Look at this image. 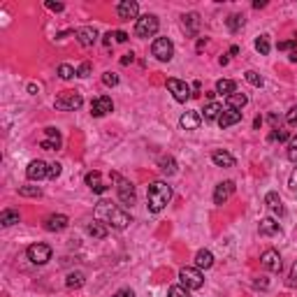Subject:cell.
Segmentation results:
<instances>
[{
	"instance_id": "6da1fadb",
	"label": "cell",
	"mask_w": 297,
	"mask_h": 297,
	"mask_svg": "<svg viewBox=\"0 0 297 297\" xmlns=\"http://www.w3.org/2000/svg\"><path fill=\"white\" fill-rule=\"evenodd\" d=\"M95 221L105 223V225H112L114 230H126L130 225V216L123 209H119L116 205H112V202L100 200L98 207H95Z\"/></svg>"
},
{
	"instance_id": "7a4b0ae2",
	"label": "cell",
	"mask_w": 297,
	"mask_h": 297,
	"mask_svg": "<svg viewBox=\"0 0 297 297\" xmlns=\"http://www.w3.org/2000/svg\"><path fill=\"white\" fill-rule=\"evenodd\" d=\"M172 200V188H170L165 181H153L149 183V188H146V202H149V212L158 213L163 212L168 202Z\"/></svg>"
},
{
	"instance_id": "3957f363",
	"label": "cell",
	"mask_w": 297,
	"mask_h": 297,
	"mask_svg": "<svg viewBox=\"0 0 297 297\" xmlns=\"http://www.w3.org/2000/svg\"><path fill=\"white\" fill-rule=\"evenodd\" d=\"M160 28V21L156 14H144L135 21V35L137 38H153Z\"/></svg>"
},
{
	"instance_id": "277c9868",
	"label": "cell",
	"mask_w": 297,
	"mask_h": 297,
	"mask_svg": "<svg viewBox=\"0 0 297 297\" xmlns=\"http://www.w3.org/2000/svg\"><path fill=\"white\" fill-rule=\"evenodd\" d=\"M56 109H61V112H75L79 107L84 105V98L79 95L77 91H63L58 98H56Z\"/></svg>"
},
{
	"instance_id": "5b68a950",
	"label": "cell",
	"mask_w": 297,
	"mask_h": 297,
	"mask_svg": "<svg viewBox=\"0 0 297 297\" xmlns=\"http://www.w3.org/2000/svg\"><path fill=\"white\" fill-rule=\"evenodd\" d=\"M151 53L158 58L160 63L172 61V56H174V44H172V40L156 38V40H153V44H151Z\"/></svg>"
},
{
	"instance_id": "8992f818",
	"label": "cell",
	"mask_w": 297,
	"mask_h": 297,
	"mask_svg": "<svg viewBox=\"0 0 297 297\" xmlns=\"http://www.w3.org/2000/svg\"><path fill=\"white\" fill-rule=\"evenodd\" d=\"M179 279H181V286H186L188 290H198L205 283V276H202L198 267H183L179 272Z\"/></svg>"
},
{
	"instance_id": "52a82bcc",
	"label": "cell",
	"mask_w": 297,
	"mask_h": 297,
	"mask_svg": "<svg viewBox=\"0 0 297 297\" xmlns=\"http://www.w3.org/2000/svg\"><path fill=\"white\" fill-rule=\"evenodd\" d=\"M26 255L31 260L33 265H46L49 260H51V246L49 244H31L26 249Z\"/></svg>"
},
{
	"instance_id": "ba28073f",
	"label": "cell",
	"mask_w": 297,
	"mask_h": 297,
	"mask_svg": "<svg viewBox=\"0 0 297 297\" xmlns=\"http://www.w3.org/2000/svg\"><path fill=\"white\" fill-rule=\"evenodd\" d=\"M112 179L119 183V186H116L119 200H121L123 205H132V202H135V186H132L130 181H126L121 174H112Z\"/></svg>"
},
{
	"instance_id": "9c48e42d",
	"label": "cell",
	"mask_w": 297,
	"mask_h": 297,
	"mask_svg": "<svg viewBox=\"0 0 297 297\" xmlns=\"http://www.w3.org/2000/svg\"><path fill=\"white\" fill-rule=\"evenodd\" d=\"M168 88H170V93L174 95V100L176 102H186V100L191 98L193 93H191V86L186 84V82H181V79H168Z\"/></svg>"
},
{
	"instance_id": "30bf717a",
	"label": "cell",
	"mask_w": 297,
	"mask_h": 297,
	"mask_svg": "<svg viewBox=\"0 0 297 297\" xmlns=\"http://www.w3.org/2000/svg\"><path fill=\"white\" fill-rule=\"evenodd\" d=\"M235 181H221L218 186H216V191H213V205H225L232 195H235Z\"/></svg>"
},
{
	"instance_id": "8fae6325",
	"label": "cell",
	"mask_w": 297,
	"mask_h": 297,
	"mask_svg": "<svg viewBox=\"0 0 297 297\" xmlns=\"http://www.w3.org/2000/svg\"><path fill=\"white\" fill-rule=\"evenodd\" d=\"M26 176L31 179V181H42L49 176V165H46L44 160H33L28 163V168H26Z\"/></svg>"
},
{
	"instance_id": "7c38bea8",
	"label": "cell",
	"mask_w": 297,
	"mask_h": 297,
	"mask_svg": "<svg viewBox=\"0 0 297 297\" xmlns=\"http://www.w3.org/2000/svg\"><path fill=\"white\" fill-rule=\"evenodd\" d=\"M116 14L123 21H130V19H139V5L135 0H121L119 7H116Z\"/></svg>"
},
{
	"instance_id": "4fadbf2b",
	"label": "cell",
	"mask_w": 297,
	"mask_h": 297,
	"mask_svg": "<svg viewBox=\"0 0 297 297\" xmlns=\"http://www.w3.org/2000/svg\"><path fill=\"white\" fill-rule=\"evenodd\" d=\"M260 265L265 267L267 272H281V255L274 249H267L262 255H260Z\"/></svg>"
},
{
	"instance_id": "5bb4252c",
	"label": "cell",
	"mask_w": 297,
	"mask_h": 297,
	"mask_svg": "<svg viewBox=\"0 0 297 297\" xmlns=\"http://www.w3.org/2000/svg\"><path fill=\"white\" fill-rule=\"evenodd\" d=\"M114 109V102H112V98L109 95H100V98H95L91 102V114L93 116H105V114H109Z\"/></svg>"
},
{
	"instance_id": "9a60e30c",
	"label": "cell",
	"mask_w": 297,
	"mask_h": 297,
	"mask_svg": "<svg viewBox=\"0 0 297 297\" xmlns=\"http://www.w3.org/2000/svg\"><path fill=\"white\" fill-rule=\"evenodd\" d=\"M68 225H70V218L65 213H51V216H46L44 221V230H49V232H61Z\"/></svg>"
},
{
	"instance_id": "2e32d148",
	"label": "cell",
	"mask_w": 297,
	"mask_h": 297,
	"mask_svg": "<svg viewBox=\"0 0 297 297\" xmlns=\"http://www.w3.org/2000/svg\"><path fill=\"white\" fill-rule=\"evenodd\" d=\"M75 38L82 46H93L98 42V31L91 28V26H84V28H79V31L75 33Z\"/></svg>"
},
{
	"instance_id": "e0dca14e",
	"label": "cell",
	"mask_w": 297,
	"mask_h": 297,
	"mask_svg": "<svg viewBox=\"0 0 297 297\" xmlns=\"http://www.w3.org/2000/svg\"><path fill=\"white\" fill-rule=\"evenodd\" d=\"M46 139L40 142V149H44V151H53V149H58L61 146V132L58 128H46Z\"/></svg>"
},
{
	"instance_id": "ac0fdd59",
	"label": "cell",
	"mask_w": 297,
	"mask_h": 297,
	"mask_svg": "<svg viewBox=\"0 0 297 297\" xmlns=\"http://www.w3.org/2000/svg\"><path fill=\"white\" fill-rule=\"evenodd\" d=\"M200 123H202V116H200L198 112H183L181 119H179V126H181L183 130H198Z\"/></svg>"
},
{
	"instance_id": "d6986e66",
	"label": "cell",
	"mask_w": 297,
	"mask_h": 297,
	"mask_svg": "<svg viewBox=\"0 0 297 297\" xmlns=\"http://www.w3.org/2000/svg\"><path fill=\"white\" fill-rule=\"evenodd\" d=\"M200 14L198 12H188V14H183V28H186V33L191 35V38H195L200 31Z\"/></svg>"
},
{
	"instance_id": "ffe728a7",
	"label": "cell",
	"mask_w": 297,
	"mask_h": 297,
	"mask_svg": "<svg viewBox=\"0 0 297 297\" xmlns=\"http://www.w3.org/2000/svg\"><path fill=\"white\" fill-rule=\"evenodd\" d=\"M242 121V112L239 109H225L218 119V126L221 128H230V126H237V123Z\"/></svg>"
},
{
	"instance_id": "44dd1931",
	"label": "cell",
	"mask_w": 297,
	"mask_h": 297,
	"mask_svg": "<svg viewBox=\"0 0 297 297\" xmlns=\"http://www.w3.org/2000/svg\"><path fill=\"white\" fill-rule=\"evenodd\" d=\"M258 230H260V235L262 237H274V235L281 232V228H279V223H276L274 218H262L260 225H258Z\"/></svg>"
},
{
	"instance_id": "7402d4cb",
	"label": "cell",
	"mask_w": 297,
	"mask_h": 297,
	"mask_svg": "<svg viewBox=\"0 0 297 297\" xmlns=\"http://www.w3.org/2000/svg\"><path fill=\"white\" fill-rule=\"evenodd\" d=\"M212 160H213V165H218V168H232L235 165V156L228 151H213Z\"/></svg>"
},
{
	"instance_id": "603a6c76",
	"label": "cell",
	"mask_w": 297,
	"mask_h": 297,
	"mask_svg": "<svg viewBox=\"0 0 297 297\" xmlns=\"http://www.w3.org/2000/svg\"><path fill=\"white\" fill-rule=\"evenodd\" d=\"M86 183L91 186L93 193H100V195L107 193V188H109V186H105V183L100 181V172H88V174H86Z\"/></svg>"
},
{
	"instance_id": "cb8c5ba5",
	"label": "cell",
	"mask_w": 297,
	"mask_h": 297,
	"mask_svg": "<svg viewBox=\"0 0 297 297\" xmlns=\"http://www.w3.org/2000/svg\"><path fill=\"white\" fill-rule=\"evenodd\" d=\"M212 265H213V255H212V251L202 249V251L195 253V267H198V269H209Z\"/></svg>"
},
{
	"instance_id": "d4e9b609",
	"label": "cell",
	"mask_w": 297,
	"mask_h": 297,
	"mask_svg": "<svg viewBox=\"0 0 297 297\" xmlns=\"http://www.w3.org/2000/svg\"><path fill=\"white\" fill-rule=\"evenodd\" d=\"M216 93L228 98V95L237 93V84L232 82V79H218V82H216Z\"/></svg>"
},
{
	"instance_id": "484cf974",
	"label": "cell",
	"mask_w": 297,
	"mask_h": 297,
	"mask_svg": "<svg viewBox=\"0 0 297 297\" xmlns=\"http://www.w3.org/2000/svg\"><path fill=\"white\" fill-rule=\"evenodd\" d=\"M249 105V95L246 93H232L228 95V109H244Z\"/></svg>"
},
{
	"instance_id": "4316f807",
	"label": "cell",
	"mask_w": 297,
	"mask_h": 297,
	"mask_svg": "<svg viewBox=\"0 0 297 297\" xmlns=\"http://www.w3.org/2000/svg\"><path fill=\"white\" fill-rule=\"evenodd\" d=\"M223 114V107L218 102H209L205 107V121H218Z\"/></svg>"
},
{
	"instance_id": "83f0119b",
	"label": "cell",
	"mask_w": 297,
	"mask_h": 297,
	"mask_svg": "<svg viewBox=\"0 0 297 297\" xmlns=\"http://www.w3.org/2000/svg\"><path fill=\"white\" fill-rule=\"evenodd\" d=\"M265 205L272 209V212H279V213H283V207H281V198H279V193L276 191H269L265 195Z\"/></svg>"
},
{
	"instance_id": "f1b7e54d",
	"label": "cell",
	"mask_w": 297,
	"mask_h": 297,
	"mask_svg": "<svg viewBox=\"0 0 297 297\" xmlns=\"http://www.w3.org/2000/svg\"><path fill=\"white\" fill-rule=\"evenodd\" d=\"M84 281H86L84 272H70L68 279H65V286H68V288H82Z\"/></svg>"
},
{
	"instance_id": "f546056e",
	"label": "cell",
	"mask_w": 297,
	"mask_h": 297,
	"mask_svg": "<svg viewBox=\"0 0 297 297\" xmlns=\"http://www.w3.org/2000/svg\"><path fill=\"white\" fill-rule=\"evenodd\" d=\"M19 212H14V209H5V212L0 213V223L5 225V228H9V225H14V223H19Z\"/></svg>"
},
{
	"instance_id": "4dcf8cb0",
	"label": "cell",
	"mask_w": 297,
	"mask_h": 297,
	"mask_svg": "<svg viewBox=\"0 0 297 297\" xmlns=\"http://www.w3.org/2000/svg\"><path fill=\"white\" fill-rule=\"evenodd\" d=\"M225 23H228V31L230 33H237L244 28V16L242 14H230L228 19H225Z\"/></svg>"
},
{
	"instance_id": "1f68e13d",
	"label": "cell",
	"mask_w": 297,
	"mask_h": 297,
	"mask_svg": "<svg viewBox=\"0 0 297 297\" xmlns=\"http://www.w3.org/2000/svg\"><path fill=\"white\" fill-rule=\"evenodd\" d=\"M160 172H163L165 176L176 174V160L172 158V156H168V158H163V160H160Z\"/></svg>"
},
{
	"instance_id": "d6a6232c",
	"label": "cell",
	"mask_w": 297,
	"mask_h": 297,
	"mask_svg": "<svg viewBox=\"0 0 297 297\" xmlns=\"http://www.w3.org/2000/svg\"><path fill=\"white\" fill-rule=\"evenodd\" d=\"M86 230H88V235L95 237V239H105V237H107V228L100 221L88 223V225H86Z\"/></svg>"
},
{
	"instance_id": "836d02e7",
	"label": "cell",
	"mask_w": 297,
	"mask_h": 297,
	"mask_svg": "<svg viewBox=\"0 0 297 297\" xmlns=\"http://www.w3.org/2000/svg\"><path fill=\"white\" fill-rule=\"evenodd\" d=\"M19 195H21V198H40V195H42V188H40V186H21V188H19Z\"/></svg>"
},
{
	"instance_id": "e575fe53",
	"label": "cell",
	"mask_w": 297,
	"mask_h": 297,
	"mask_svg": "<svg viewBox=\"0 0 297 297\" xmlns=\"http://www.w3.org/2000/svg\"><path fill=\"white\" fill-rule=\"evenodd\" d=\"M255 49H258L262 56H267L269 49H272V46H269V38H267V35H260V38L255 40Z\"/></svg>"
},
{
	"instance_id": "d590c367",
	"label": "cell",
	"mask_w": 297,
	"mask_h": 297,
	"mask_svg": "<svg viewBox=\"0 0 297 297\" xmlns=\"http://www.w3.org/2000/svg\"><path fill=\"white\" fill-rule=\"evenodd\" d=\"M75 75H77V70L72 68V65H68V63L58 65V77H61V79H72Z\"/></svg>"
},
{
	"instance_id": "8d00e7d4",
	"label": "cell",
	"mask_w": 297,
	"mask_h": 297,
	"mask_svg": "<svg viewBox=\"0 0 297 297\" xmlns=\"http://www.w3.org/2000/svg\"><path fill=\"white\" fill-rule=\"evenodd\" d=\"M168 297H191V293H188L186 286H172L168 290Z\"/></svg>"
},
{
	"instance_id": "74e56055",
	"label": "cell",
	"mask_w": 297,
	"mask_h": 297,
	"mask_svg": "<svg viewBox=\"0 0 297 297\" xmlns=\"http://www.w3.org/2000/svg\"><path fill=\"white\" fill-rule=\"evenodd\" d=\"M244 77H246V82H249L251 86H258V88L262 86V77H260L258 72H253V70H249V72H246Z\"/></svg>"
},
{
	"instance_id": "f35d334b",
	"label": "cell",
	"mask_w": 297,
	"mask_h": 297,
	"mask_svg": "<svg viewBox=\"0 0 297 297\" xmlns=\"http://www.w3.org/2000/svg\"><path fill=\"white\" fill-rule=\"evenodd\" d=\"M288 160L290 163H297V135L290 139V144H288Z\"/></svg>"
},
{
	"instance_id": "ab89813d",
	"label": "cell",
	"mask_w": 297,
	"mask_h": 297,
	"mask_svg": "<svg viewBox=\"0 0 297 297\" xmlns=\"http://www.w3.org/2000/svg\"><path fill=\"white\" fill-rule=\"evenodd\" d=\"M102 82H105V86H116L119 84V75H114V72H105V75H102Z\"/></svg>"
},
{
	"instance_id": "60d3db41",
	"label": "cell",
	"mask_w": 297,
	"mask_h": 297,
	"mask_svg": "<svg viewBox=\"0 0 297 297\" xmlns=\"http://www.w3.org/2000/svg\"><path fill=\"white\" fill-rule=\"evenodd\" d=\"M269 139H272V142H276V139H279V142H286V139H288V132H286V130H281V128H276L274 132L269 135Z\"/></svg>"
},
{
	"instance_id": "b9f144b4",
	"label": "cell",
	"mask_w": 297,
	"mask_h": 297,
	"mask_svg": "<svg viewBox=\"0 0 297 297\" xmlns=\"http://www.w3.org/2000/svg\"><path fill=\"white\" fill-rule=\"evenodd\" d=\"M295 46H297V38L286 40V42H279V51H290V49H295Z\"/></svg>"
},
{
	"instance_id": "7bdbcfd3",
	"label": "cell",
	"mask_w": 297,
	"mask_h": 297,
	"mask_svg": "<svg viewBox=\"0 0 297 297\" xmlns=\"http://www.w3.org/2000/svg\"><path fill=\"white\" fill-rule=\"evenodd\" d=\"M61 172H63V168L58 165V163H51V165H49V179H56V176H61Z\"/></svg>"
},
{
	"instance_id": "ee69618b",
	"label": "cell",
	"mask_w": 297,
	"mask_h": 297,
	"mask_svg": "<svg viewBox=\"0 0 297 297\" xmlns=\"http://www.w3.org/2000/svg\"><path fill=\"white\" fill-rule=\"evenodd\" d=\"M77 75H79V77H88V75H91V63H88V61L82 63L79 70H77Z\"/></svg>"
},
{
	"instance_id": "f6af8a7d",
	"label": "cell",
	"mask_w": 297,
	"mask_h": 297,
	"mask_svg": "<svg viewBox=\"0 0 297 297\" xmlns=\"http://www.w3.org/2000/svg\"><path fill=\"white\" fill-rule=\"evenodd\" d=\"M286 123H288V126H297V107H293L288 114H286Z\"/></svg>"
},
{
	"instance_id": "bcb514c9",
	"label": "cell",
	"mask_w": 297,
	"mask_h": 297,
	"mask_svg": "<svg viewBox=\"0 0 297 297\" xmlns=\"http://www.w3.org/2000/svg\"><path fill=\"white\" fill-rule=\"evenodd\" d=\"M132 61H135V53L130 51V53H126V56H123V58H121V65H130V63H132Z\"/></svg>"
},
{
	"instance_id": "7dc6e473",
	"label": "cell",
	"mask_w": 297,
	"mask_h": 297,
	"mask_svg": "<svg viewBox=\"0 0 297 297\" xmlns=\"http://www.w3.org/2000/svg\"><path fill=\"white\" fill-rule=\"evenodd\" d=\"M114 297H135V293H132L130 288H123V290H119Z\"/></svg>"
},
{
	"instance_id": "c3c4849f",
	"label": "cell",
	"mask_w": 297,
	"mask_h": 297,
	"mask_svg": "<svg viewBox=\"0 0 297 297\" xmlns=\"http://www.w3.org/2000/svg\"><path fill=\"white\" fill-rule=\"evenodd\" d=\"M288 186H290V188H297V168L293 170V174H290V179H288Z\"/></svg>"
},
{
	"instance_id": "681fc988",
	"label": "cell",
	"mask_w": 297,
	"mask_h": 297,
	"mask_svg": "<svg viewBox=\"0 0 297 297\" xmlns=\"http://www.w3.org/2000/svg\"><path fill=\"white\" fill-rule=\"evenodd\" d=\"M46 7L53 9V12H63V5H61V2H46Z\"/></svg>"
},
{
	"instance_id": "f907efd6",
	"label": "cell",
	"mask_w": 297,
	"mask_h": 297,
	"mask_svg": "<svg viewBox=\"0 0 297 297\" xmlns=\"http://www.w3.org/2000/svg\"><path fill=\"white\" fill-rule=\"evenodd\" d=\"M114 38H116V42H126V40H128V35H126L123 31H116V33H114Z\"/></svg>"
},
{
	"instance_id": "816d5d0a",
	"label": "cell",
	"mask_w": 297,
	"mask_h": 297,
	"mask_svg": "<svg viewBox=\"0 0 297 297\" xmlns=\"http://www.w3.org/2000/svg\"><path fill=\"white\" fill-rule=\"evenodd\" d=\"M269 123H272V126H274V130H276V126H281V119H279L276 114H272V116H269Z\"/></svg>"
},
{
	"instance_id": "f5cc1de1",
	"label": "cell",
	"mask_w": 297,
	"mask_h": 297,
	"mask_svg": "<svg viewBox=\"0 0 297 297\" xmlns=\"http://www.w3.org/2000/svg\"><path fill=\"white\" fill-rule=\"evenodd\" d=\"M297 281V262L293 265V272H290V283H295Z\"/></svg>"
},
{
	"instance_id": "db71d44e",
	"label": "cell",
	"mask_w": 297,
	"mask_h": 297,
	"mask_svg": "<svg viewBox=\"0 0 297 297\" xmlns=\"http://www.w3.org/2000/svg\"><path fill=\"white\" fill-rule=\"evenodd\" d=\"M255 288H262V290H265V288H267V281H265V279H262V281H255Z\"/></svg>"
},
{
	"instance_id": "11a10c76",
	"label": "cell",
	"mask_w": 297,
	"mask_h": 297,
	"mask_svg": "<svg viewBox=\"0 0 297 297\" xmlns=\"http://www.w3.org/2000/svg\"><path fill=\"white\" fill-rule=\"evenodd\" d=\"M265 5H267L265 0H258V2H253V7H255V9H260V7H265Z\"/></svg>"
},
{
	"instance_id": "9f6ffc18",
	"label": "cell",
	"mask_w": 297,
	"mask_h": 297,
	"mask_svg": "<svg viewBox=\"0 0 297 297\" xmlns=\"http://www.w3.org/2000/svg\"><path fill=\"white\" fill-rule=\"evenodd\" d=\"M205 44H207V40H198V51H202V49H205Z\"/></svg>"
},
{
	"instance_id": "6f0895ef",
	"label": "cell",
	"mask_w": 297,
	"mask_h": 297,
	"mask_svg": "<svg viewBox=\"0 0 297 297\" xmlns=\"http://www.w3.org/2000/svg\"><path fill=\"white\" fill-rule=\"evenodd\" d=\"M112 38H114V35H112V33H107V35H105V44H112Z\"/></svg>"
}]
</instances>
